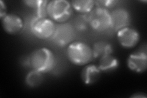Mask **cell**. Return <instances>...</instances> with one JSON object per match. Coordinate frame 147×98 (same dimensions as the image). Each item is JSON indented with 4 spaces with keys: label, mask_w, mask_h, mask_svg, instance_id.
Wrapping results in <instances>:
<instances>
[{
    "label": "cell",
    "mask_w": 147,
    "mask_h": 98,
    "mask_svg": "<svg viewBox=\"0 0 147 98\" xmlns=\"http://www.w3.org/2000/svg\"><path fill=\"white\" fill-rule=\"evenodd\" d=\"M94 58H100L107 54H111L113 52V48L111 44L105 41L96 42L92 47Z\"/></svg>",
    "instance_id": "4fadbf2b"
},
{
    "label": "cell",
    "mask_w": 147,
    "mask_h": 98,
    "mask_svg": "<svg viewBox=\"0 0 147 98\" xmlns=\"http://www.w3.org/2000/svg\"><path fill=\"white\" fill-rule=\"evenodd\" d=\"M87 23H88V19H87L86 15H85L84 17H82L81 18H78L77 20L76 25L78 29L81 30H85L86 28Z\"/></svg>",
    "instance_id": "e0dca14e"
},
{
    "label": "cell",
    "mask_w": 147,
    "mask_h": 98,
    "mask_svg": "<svg viewBox=\"0 0 147 98\" xmlns=\"http://www.w3.org/2000/svg\"><path fill=\"white\" fill-rule=\"evenodd\" d=\"M74 37V30L69 23H61L57 25L52 37L53 41L59 46H65L71 43Z\"/></svg>",
    "instance_id": "52a82bcc"
},
{
    "label": "cell",
    "mask_w": 147,
    "mask_h": 98,
    "mask_svg": "<svg viewBox=\"0 0 147 98\" xmlns=\"http://www.w3.org/2000/svg\"><path fill=\"white\" fill-rule=\"evenodd\" d=\"M72 8L77 12L85 15L88 14L94 8L95 3L91 0H82V1H73L71 3Z\"/></svg>",
    "instance_id": "5bb4252c"
},
{
    "label": "cell",
    "mask_w": 147,
    "mask_h": 98,
    "mask_svg": "<svg viewBox=\"0 0 147 98\" xmlns=\"http://www.w3.org/2000/svg\"><path fill=\"white\" fill-rule=\"evenodd\" d=\"M127 67L136 73H143L147 68V54L146 50H140L129 56Z\"/></svg>",
    "instance_id": "9c48e42d"
},
{
    "label": "cell",
    "mask_w": 147,
    "mask_h": 98,
    "mask_svg": "<svg viewBox=\"0 0 147 98\" xmlns=\"http://www.w3.org/2000/svg\"><path fill=\"white\" fill-rule=\"evenodd\" d=\"M7 15V7L6 4L2 1H0V17L3 18Z\"/></svg>",
    "instance_id": "d6986e66"
},
{
    "label": "cell",
    "mask_w": 147,
    "mask_h": 98,
    "mask_svg": "<svg viewBox=\"0 0 147 98\" xmlns=\"http://www.w3.org/2000/svg\"><path fill=\"white\" fill-rule=\"evenodd\" d=\"M43 82L42 73L33 70L27 74L25 79L26 85L30 87H36Z\"/></svg>",
    "instance_id": "9a60e30c"
},
{
    "label": "cell",
    "mask_w": 147,
    "mask_h": 98,
    "mask_svg": "<svg viewBox=\"0 0 147 98\" xmlns=\"http://www.w3.org/2000/svg\"><path fill=\"white\" fill-rule=\"evenodd\" d=\"M131 97H146V95H144V93H135L134 95H132L131 96Z\"/></svg>",
    "instance_id": "ffe728a7"
},
{
    "label": "cell",
    "mask_w": 147,
    "mask_h": 98,
    "mask_svg": "<svg viewBox=\"0 0 147 98\" xmlns=\"http://www.w3.org/2000/svg\"><path fill=\"white\" fill-rule=\"evenodd\" d=\"M2 19V26L7 34L16 35L20 33L24 28V22L22 18L15 14H9Z\"/></svg>",
    "instance_id": "ba28073f"
},
{
    "label": "cell",
    "mask_w": 147,
    "mask_h": 98,
    "mask_svg": "<svg viewBox=\"0 0 147 98\" xmlns=\"http://www.w3.org/2000/svg\"><path fill=\"white\" fill-rule=\"evenodd\" d=\"M101 74V71L98 66L93 64H88L83 69L81 72V78L85 85H90L97 82Z\"/></svg>",
    "instance_id": "8fae6325"
},
{
    "label": "cell",
    "mask_w": 147,
    "mask_h": 98,
    "mask_svg": "<svg viewBox=\"0 0 147 98\" xmlns=\"http://www.w3.org/2000/svg\"><path fill=\"white\" fill-rule=\"evenodd\" d=\"M86 17L90 25L94 30L104 31L112 28L111 15L107 9L96 7L86 14Z\"/></svg>",
    "instance_id": "277c9868"
},
{
    "label": "cell",
    "mask_w": 147,
    "mask_h": 98,
    "mask_svg": "<svg viewBox=\"0 0 147 98\" xmlns=\"http://www.w3.org/2000/svg\"><path fill=\"white\" fill-rule=\"evenodd\" d=\"M118 66V59L111 53L105 55L100 57L98 67L101 71L109 72L117 69Z\"/></svg>",
    "instance_id": "7c38bea8"
},
{
    "label": "cell",
    "mask_w": 147,
    "mask_h": 98,
    "mask_svg": "<svg viewBox=\"0 0 147 98\" xmlns=\"http://www.w3.org/2000/svg\"><path fill=\"white\" fill-rule=\"evenodd\" d=\"M117 39L123 47L134 48L140 41V34L136 29L126 26L117 31Z\"/></svg>",
    "instance_id": "8992f818"
},
{
    "label": "cell",
    "mask_w": 147,
    "mask_h": 98,
    "mask_svg": "<svg viewBox=\"0 0 147 98\" xmlns=\"http://www.w3.org/2000/svg\"><path fill=\"white\" fill-rule=\"evenodd\" d=\"M49 1H42V0H34V1H25L24 3L26 4L27 6H28L31 8L35 9L36 12L39 9H40L42 6L45 4H47Z\"/></svg>",
    "instance_id": "2e32d148"
},
{
    "label": "cell",
    "mask_w": 147,
    "mask_h": 98,
    "mask_svg": "<svg viewBox=\"0 0 147 98\" xmlns=\"http://www.w3.org/2000/svg\"><path fill=\"white\" fill-rule=\"evenodd\" d=\"M68 59L76 66H84L94 59L93 49L82 41L72 42L66 50Z\"/></svg>",
    "instance_id": "6da1fadb"
},
{
    "label": "cell",
    "mask_w": 147,
    "mask_h": 98,
    "mask_svg": "<svg viewBox=\"0 0 147 98\" xmlns=\"http://www.w3.org/2000/svg\"><path fill=\"white\" fill-rule=\"evenodd\" d=\"M95 6H97V7H100L107 9V7H110L113 6L117 2L115 1H94Z\"/></svg>",
    "instance_id": "ac0fdd59"
},
{
    "label": "cell",
    "mask_w": 147,
    "mask_h": 98,
    "mask_svg": "<svg viewBox=\"0 0 147 98\" xmlns=\"http://www.w3.org/2000/svg\"><path fill=\"white\" fill-rule=\"evenodd\" d=\"M56 26L54 21L50 18L38 17L32 23L31 31L37 38L45 40L52 38Z\"/></svg>",
    "instance_id": "5b68a950"
},
{
    "label": "cell",
    "mask_w": 147,
    "mask_h": 98,
    "mask_svg": "<svg viewBox=\"0 0 147 98\" xmlns=\"http://www.w3.org/2000/svg\"><path fill=\"white\" fill-rule=\"evenodd\" d=\"M47 12L50 19L62 23L71 17L72 7L71 4L66 0H55L48 2Z\"/></svg>",
    "instance_id": "3957f363"
},
{
    "label": "cell",
    "mask_w": 147,
    "mask_h": 98,
    "mask_svg": "<svg viewBox=\"0 0 147 98\" xmlns=\"http://www.w3.org/2000/svg\"><path fill=\"white\" fill-rule=\"evenodd\" d=\"M30 64L33 70L42 74L47 73L52 70L55 66V55L49 48L38 49L31 54Z\"/></svg>",
    "instance_id": "7a4b0ae2"
},
{
    "label": "cell",
    "mask_w": 147,
    "mask_h": 98,
    "mask_svg": "<svg viewBox=\"0 0 147 98\" xmlns=\"http://www.w3.org/2000/svg\"><path fill=\"white\" fill-rule=\"evenodd\" d=\"M112 19V28L118 31L123 28L129 26L131 23L129 13L125 9L118 8L110 12Z\"/></svg>",
    "instance_id": "30bf717a"
}]
</instances>
